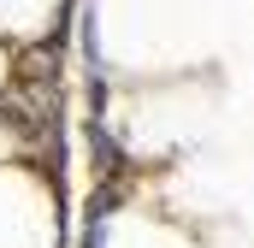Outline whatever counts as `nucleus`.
I'll return each instance as SVG.
<instances>
[{
    "mask_svg": "<svg viewBox=\"0 0 254 248\" xmlns=\"http://www.w3.org/2000/svg\"><path fill=\"white\" fill-rule=\"evenodd\" d=\"M83 248H107V219L89 213V231H83Z\"/></svg>",
    "mask_w": 254,
    "mask_h": 248,
    "instance_id": "2",
    "label": "nucleus"
},
{
    "mask_svg": "<svg viewBox=\"0 0 254 248\" xmlns=\"http://www.w3.org/2000/svg\"><path fill=\"white\" fill-rule=\"evenodd\" d=\"M89 154H95V172H101L107 184H119V178H125V148L113 142V130H107L101 119H89Z\"/></svg>",
    "mask_w": 254,
    "mask_h": 248,
    "instance_id": "1",
    "label": "nucleus"
}]
</instances>
